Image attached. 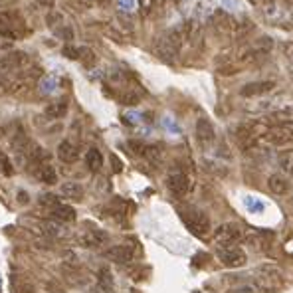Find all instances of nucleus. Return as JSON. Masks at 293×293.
Listing matches in <instances>:
<instances>
[{"label": "nucleus", "instance_id": "obj_9", "mask_svg": "<svg viewBox=\"0 0 293 293\" xmlns=\"http://www.w3.org/2000/svg\"><path fill=\"white\" fill-rule=\"evenodd\" d=\"M48 216L52 220H58V222H73L75 220V210L72 206H68V204L58 202L56 206L48 208Z\"/></svg>", "mask_w": 293, "mask_h": 293}, {"label": "nucleus", "instance_id": "obj_8", "mask_svg": "<svg viewBox=\"0 0 293 293\" xmlns=\"http://www.w3.org/2000/svg\"><path fill=\"white\" fill-rule=\"evenodd\" d=\"M268 141L272 145H286L293 143V123H282L268 133Z\"/></svg>", "mask_w": 293, "mask_h": 293}, {"label": "nucleus", "instance_id": "obj_16", "mask_svg": "<svg viewBox=\"0 0 293 293\" xmlns=\"http://www.w3.org/2000/svg\"><path fill=\"white\" fill-rule=\"evenodd\" d=\"M85 164H87V168H89L91 172L101 170V166H103V154L99 152V148H89V150H87V154H85Z\"/></svg>", "mask_w": 293, "mask_h": 293}, {"label": "nucleus", "instance_id": "obj_13", "mask_svg": "<svg viewBox=\"0 0 293 293\" xmlns=\"http://www.w3.org/2000/svg\"><path fill=\"white\" fill-rule=\"evenodd\" d=\"M58 158L62 162H68V164L75 162L79 158V148H77V145H73L72 141H62L58 145Z\"/></svg>", "mask_w": 293, "mask_h": 293}, {"label": "nucleus", "instance_id": "obj_40", "mask_svg": "<svg viewBox=\"0 0 293 293\" xmlns=\"http://www.w3.org/2000/svg\"><path fill=\"white\" fill-rule=\"evenodd\" d=\"M0 288H2V280H0Z\"/></svg>", "mask_w": 293, "mask_h": 293}, {"label": "nucleus", "instance_id": "obj_32", "mask_svg": "<svg viewBox=\"0 0 293 293\" xmlns=\"http://www.w3.org/2000/svg\"><path fill=\"white\" fill-rule=\"evenodd\" d=\"M58 36L64 38V40H72V38H73V32H72L70 28H60V30H58Z\"/></svg>", "mask_w": 293, "mask_h": 293}, {"label": "nucleus", "instance_id": "obj_23", "mask_svg": "<svg viewBox=\"0 0 293 293\" xmlns=\"http://www.w3.org/2000/svg\"><path fill=\"white\" fill-rule=\"evenodd\" d=\"M0 170H2L4 176H12V174H14V166H12L10 158H8L4 152H0Z\"/></svg>", "mask_w": 293, "mask_h": 293}, {"label": "nucleus", "instance_id": "obj_24", "mask_svg": "<svg viewBox=\"0 0 293 293\" xmlns=\"http://www.w3.org/2000/svg\"><path fill=\"white\" fill-rule=\"evenodd\" d=\"M280 166H282L286 172H293V150L284 152V154L280 156Z\"/></svg>", "mask_w": 293, "mask_h": 293}, {"label": "nucleus", "instance_id": "obj_25", "mask_svg": "<svg viewBox=\"0 0 293 293\" xmlns=\"http://www.w3.org/2000/svg\"><path fill=\"white\" fill-rule=\"evenodd\" d=\"M79 60H81L85 66H93V64H95V54H93L89 48H79Z\"/></svg>", "mask_w": 293, "mask_h": 293}, {"label": "nucleus", "instance_id": "obj_27", "mask_svg": "<svg viewBox=\"0 0 293 293\" xmlns=\"http://www.w3.org/2000/svg\"><path fill=\"white\" fill-rule=\"evenodd\" d=\"M210 12H212V4L206 2V0H198V4H196V14H198V16H206V14H210Z\"/></svg>", "mask_w": 293, "mask_h": 293}, {"label": "nucleus", "instance_id": "obj_22", "mask_svg": "<svg viewBox=\"0 0 293 293\" xmlns=\"http://www.w3.org/2000/svg\"><path fill=\"white\" fill-rule=\"evenodd\" d=\"M141 156H145L146 160H150V162H158L160 160V156H162V152H160V148L154 145H145L143 148V154Z\"/></svg>", "mask_w": 293, "mask_h": 293}, {"label": "nucleus", "instance_id": "obj_2", "mask_svg": "<svg viewBox=\"0 0 293 293\" xmlns=\"http://www.w3.org/2000/svg\"><path fill=\"white\" fill-rule=\"evenodd\" d=\"M258 288L264 293H278L284 288V274L280 268L272 266V264H266L262 268H258Z\"/></svg>", "mask_w": 293, "mask_h": 293}, {"label": "nucleus", "instance_id": "obj_12", "mask_svg": "<svg viewBox=\"0 0 293 293\" xmlns=\"http://www.w3.org/2000/svg\"><path fill=\"white\" fill-rule=\"evenodd\" d=\"M274 87H276L274 81H254V83H248L242 87V95L244 97H258V95H266Z\"/></svg>", "mask_w": 293, "mask_h": 293}, {"label": "nucleus", "instance_id": "obj_28", "mask_svg": "<svg viewBox=\"0 0 293 293\" xmlns=\"http://www.w3.org/2000/svg\"><path fill=\"white\" fill-rule=\"evenodd\" d=\"M162 125H164V129L168 131V133H180V129H178V125L172 121V117H162Z\"/></svg>", "mask_w": 293, "mask_h": 293}, {"label": "nucleus", "instance_id": "obj_30", "mask_svg": "<svg viewBox=\"0 0 293 293\" xmlns=\"http://www.w3.org/2000/svg\"><path fill=\"white\" fill-rule=\"evenodd\" d=\"M56 89V81L52 79V77H46L44 81H42V91H48V93H52Z\"/></svg>", "mask_w": 293, "mask_h": 293}, {"label": "nucleus", "instance_id": "obj_4", "mask_svg": "<svg viewBox=\"0 0 293 293\" xmlns=\"http://www.w3.org/2000/svg\"><path fill=\"white\" fill-rule=\"evenodd\" d=\"M242 240V230L236 224H222L220 228H216L214 232V242L218 248H226V246H236Z\"/></svg>", "mask_w": 293, "mask_h": 293}, {"label": "nucleus", "instance_id": "obj_39", "mask_svg": "<svg viewBox=\"0 0 293 293\" xmlns=\"http://www.w3.org/2000/svg\"><path fill=\"white\" fill-rule=\"evenodd\" d=\"M77 2H81V4H91V0H77Z\"/></svg>", "mask_w": 293, "mask_h": 293}, {"label": "nucleus", "instance_id": "obj_6", "mask_svg": "<svg viewBox=\"0 0 293 293\" xmlns=\"http://www.w3.org/2000/svg\"><path fill=\"white\" fill-rule=\"evenodd\" d=\"M105 258L115 262V264H129L135 258V248L127 246V244H117V246H111L105 252Z\"/></svg>", "mask_w": 293, "mask_h": 293}, {"label": "nucleus", "instance_id": "obj_3", "mask_svg": "<svg viewBox=\"0 0 293 293\" xmlns=\"http://www.w3.org/2000/svg\"><path fill=\"white\" fill-rule=\"evenodd\" d=\"M180 218L184 226L194 234V236H206L210 232V218L196 208H184L180 210Z\"/></svg>", "mask_w": 293, "mask_h": 293}, {"label": "nucleus", "instance_id": "obj_37", "mask_svg": "<svg viewBox=\"0 0 293 293\" xmlns=\"http://www.w3.org/2000/svg\"><path fill=\"white\" fill-rule=\"evenodd\" d=\"M234 293H252V288H242V290H236Z\"/></svg>", "mask_w": 293, "mask_h": 293}, {"label": "nucleus", "instance_id": "obj_14", "mask_svg": "<svg viewBox=\"0 0 293 293\" xmlns=\"http://www.w3.org/2000/svg\"><path fill=\"white\" fill-rule=\"evenodd\" d=\"M214 127L208 119H198L196 121V139L202 143V145H208L214 141Z\"/></svg>", "mask_w": 293, "mask_h": 293}, {"label": "nucleus", "instance_id": "obj_21", "mask_svg": "<svg viewBox=\"0 0 293 293\" xmlns=\"http://www.w3.org/2000/svg\"><path fill=\"white\" fill-rule=\"evenodd\" d=\"M62 222H44V234L46 236H50V238H60L62 234H64V230H62V226H60Z\"/></svg>", "mask_w": 293, "mask_h": 293}, {"label": "nucleus", "instance_id": "obj_1", "mask_svg": "<svg viewBox=\"0 0 293 293\" xmlns=\"http://www.w3.org/2000/svg\"><path fill=\"white\" fill-rule=\"evenodd\" d=\"M26 34H28V28L18 12H14V10L0 12V36L16 40V38H24Z\"/></svg>", "mask_w": 293, "mask_h": 293}, {"label": "nucleus", "instance_id": "obj_34", "mask_svg": "<svg viewBox=\"0 0 293 293\" xmlns=\"http://www.w3.org/2000/svg\"><path fill=\"white\" fill-rule=\"evenodd\" d=\"M111 160H113V168H115V172H121V168H123L121 160H117V156H115V154L111 156Z\"/></svg>", "mask_w": 293, "mask_h": 293}, {"label": "nucleus", "instance_id": "obj_36", "mask_svg": "<svg viewBox=\"0 0 293 293\" xmlns=\"http://www.w3.org/2000/svg\"><path fill=\"white\" fill-rule=\"evenodd\" d=\"M222 4H224L226 8H230V10H234V8H236V4H234L232 0H222Z\"/></svg>", "mask_w": 293, "mask_h": 293}, {"label": "nucleus", "instance_id": "obj_20", "mask_svg": "<svg viewBox=\"0 0 293 293\" xmlns=\"http://www.w3.org/2000/svg\"><path fill=\"white\" fill-rule=\"evenodd\" d=\"M66 111H68V103H66V101H58V103H52V105L46 107V115H48V117H54V119L64 117Z\"/></svg>", "mask_w": 293, "mask_h": 293}, {"label": "nucleus", "instance_id": "obj_18", "mask_svg": "<svg viewBox=\"0 0 293 293\" xmlns=\"http://www.w3.org/2000/svg\"><path fill=\"white\" fill-rule=\"evenodd\" d=\"M62 194L70 200H81L83 198V188L77 182H64L62 184Z\"/></svg>", "mask_w": 293, "mask_h": 293}, {"label": "nucleus", "instance_id": "obj_29", "mask_svg": "<svg viewBox=\"0 0 293 293\" xmlns=\"http://www.w3.org/2000/svg\"><path fill=\"white\" fill-rule=\"evenodd\" d=\"M64 56L70 58V60H79V48H73V46H66L64 50Z\"/></svg>", "mask_w": 293, "mask_h": 293}, {"label": "nucleus", "instance_id": "obj_35", "mask_svg": "<svg viewBox=\"0 0 293 293\" xmlns=\"http://www.w3.org/2000/svg\"><path fill=\"white\" fill-rule=\"evenodd\" d=\"M18 200H20L22 204H26V202H28V194H26L24 190H20V192H18Z\"/></svg>", "mask_w": 293, "mask_h": 293}, {"label": "nucleus", "instance_id": "obj_26", "mask_svg": "<svg viewBox=\"0 0 293 293\" xmlns=\"http://www.w3.org/2000/svg\"><path fill=\"white\" fill-rule=\"evenodd\" d=\"M60 200H58V196H54V194H42L40 196V206H44L46 210L48 208H52V206H56Z\"/></svg>", "mask_w": 293, "mask_h": 293}, {"label": "nucleus", "instance_id": "obj_31", "mask_svg": "<svg viewBox=\"0 0 293 293\" xmlns=\"http://www.w3.org/2000/svg\"><path fill=\"white\" fill-rule=\"evenodd\" d=\"M121 101H123L125 105H135V103H139V95H135V93H127V97H121Z\"/></svg>", "mask_w": 293, "mask_h": 293}, {"label": "nucleus", "instance_id": "obj_10", "mask_svg": "<svg viewBox=\"0 0 293 293\" xmlns=\"http://www.w3.org/2000/svg\"><path fill=\"white\" fill-rule=\"evenodd\" d=\"M34 176L44 182V184H56L58 182V172L56 168L50 164V162H42V164H36L34 166Z\"/></svg>", "mask_w": 293, "mask_h": 293}, {"label": "nucleus", "instance_id": "obj_7", "mask_svg": "<svg viewBox=\"0 0 293 293\" xmlns=\"http://www.w3.org/2000/svg\"><path fill=\"white\" fill-rule=\"evenodd\" d=\"M166 186H168V190H170L174 196H184V194L188 192L190 182H188V176H186L182 170H174V172L168 174Z\"/></svg>", "mask_w": 293, "mask_h": 293}, {"label": "nucleus", "instance_id": "obj_5", "mask_svg": "<svg viewBox=\"0 0 293 293\" xmlns=\"http://www.w3.org/2000/svg\"><path fill=\"white\" fill-rule=\"evenodd\" d=\"M218 258L226 268H242L246 264V254L244 250L236 248V246H226V248H218Z\"/></svg>", "mask_w": 293, "mask_h": 293}, {"label": "nucleus", "instance_id": "obj_33", "mask_svg": "<svg viewBox=\"0 0 293 293\" xmlns=\"http://www.w3.org/2000/svg\"><path fill=\"white\" fill-rule=\"evenodd\" d=\"M117 4L123 10H133L135 8V0H117Z\"/></svg>", "mask_w": 293, "mask_h": 293}, {"label": "nucleus", "instance_id": "obj_17", "mask_svg": "<svg viewBox=\"0 0 293 293\" xmlns=\"http://www.w3.org/2000/svg\"><path fill=\"white\" fill-rule=\"evenodd\" d=\"M268 186H270V190L274 194H286L290 190V182L280 174H272L270 180H268Z\"/></svg>", "mask_w": 293, "mask_h": 293}, {"label": "nucleus", "instance_id": "obj_38", "mask_svg": "<svg viewBox=\"0 0 293 293\" xmlns=\"http://www.w3.org/2000/svg\"><path fill=\"white\" fill-rule=\"evenodd\" d=\"M262 2H264L266 6H270V4H274V0H262Z\"/></svg>", "mask_w": 293, "mask_h": 293}, {"label": "nucleus", "instance_id": "obj_19", "mask_svg": "<svg viewBox=\"0 0 293 293\" xmlns=\"http://www.w3.org/2000/svg\"><path fill=\"white\" fill-rule=\"evenodd\" d=\"M244 206H246V210L248 212H252V214H262L264 210H266V204H264V200H260V198H256V196H244Z\"/></svg>", "mask_w": 293, "mask_h": 293}, {"label": "nucleus", "instance_id": "obj_11", "mask_svg": "<svg viewBox=\"0 0 293 293\" xmlns=\"http://www.w3.org/2000/svg\"><path fill=\"white\" fill-rule=\"evenodd\" d=\"M79 242L85 246V248H99L107 242V234L103 230H97V228H91L87 232H83V236L79 238Z\"/></svg>", "mask_w": 293, "mask_h": 293}, {"label": "nucleus", "instance_id": "obj_15", "mask_svg": "<svg viewBox=\"0 0 293 293\" xmlns=\"http://www.w3.org/2000/svg\"><path fill=\"white\" fill-rule=\"evenodd\" d=\"M97 286L103 293H115V280L109 268H101L97 272Z\"/></svg>", "mask_w": 293, "mask_h": 293}]
</instances>
